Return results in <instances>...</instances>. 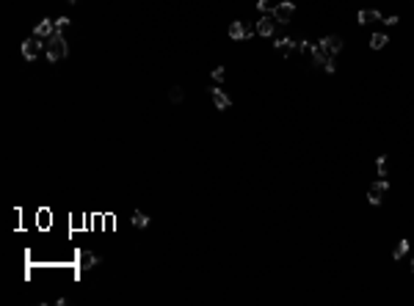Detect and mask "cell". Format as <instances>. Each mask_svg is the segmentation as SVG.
I'll return each instance as SVG.
<instances>
[{"label": "cell", "mask_w": 414, "mask_h": 306, "mask_svg": "<svg viewBox=\"0 0 414 306\" xmlns=\"http://www.w3.org/2000/svg\"><path fill=\"white\" fill-rule=\"evenodd\" d=\"M133 226H138V229H147V226H149V215H144L141 210H135V213H133Z\"/></svg>", "instance_id": "12"}, {"label": "cell", "mask_w": 414, "mask_h": 306, "mask_svg": "<svg viewBox=\"0 0 414 306\" xmlns=\"http://www.w3.org/2000/svg\"><path fill=\"white\" fill-rule=\"evenodd\" d=\"M229 39H243V20L229 25Z\"/></svg>", "instance_id": "14"}, {"label": "cell", "mask_w": 414, "mask_h": 306, "mask_svg": "<svg viewBox=\"0 0 414 306\" xmlns=\"http://www.w3.org/2000/svg\"><path fill=\"white\" fill-rule=\"evenodd\" d=\"M381 22H384V25H398V14H389V17H384V20H381Z\"/></svg>", "instance_id": "22"}, {"label": "cell", "mask_w": 414, "mask_h": 306, "mask_svg": "<svg viewBox=\"0 0 414 306\" xmlns=\"http://www.w3.org/2000/svg\"><path fill=\"white\" fill-rule=\"evenodd\" d=\"M207 91H210V97H213V102H216V108H218V111H226V108L232 105V99L226 97V94H224L221 89H216V86H213V89H207Z\"/></svg>", "instance_id": "11"}, {"label": "cell", "mask_w": 414, "mask_h": 306, "mask_svg": "<svg viewBox=\"0 0 414 306\" xmlns=\"http://www.w3.org/2000/svg\"><path fill=\"white\" fill-rule=\"evenodd\" d=\"M406 251H409V240H406V237H403V240H400V243L395 245L392 257H395V259H403V257H406Z\"/></svg>", "instance_id": "15"}, {"label": "cell", "mask_w": 414, "mask_h": 306, "mask_svg": "<svg viewBox=\"0 0 414 306\" xmlns=\"http://www.w3.org/2000/svg\"><path fill=\"white\" fill-rule=\"evenodd\" d=\"M169 99H171V102H174V105H180V102H183V99H185L183 89H180V86H171V91H169Z\"/></svg>", "instance_id": "17"}, {"label": "cell", "mask_w": 414, "mask_h": 306, "mask_svg": "<svg viewBox=\"0 0 414 306\" xmlns=\"http://www.w3.org/2000/svg\"><path fill=\"white\" fill-rule=\"evenodd\" d=\"M386 188H389V182H386V180L373 182V185H370V190H367V202H370L373 207H379V204L384 202V193H386Z\"/></svg>", "instance_id": "4"}, {"label": "cell", "mask_w": 414, "mask_h": 306, "mask_svg": "<svg viewBox=\"0 0 414 306\" xmlns=\"http://www.w3.org/2000/svg\"><path fill=\"white\" fill-rule=\"evenodd\" d=\"M356 20H359V25H373V22H381L384 17H381L376 8H362L356 14Z\"/></svg>", "instance_id": "10"}, {"label": "cell", "mask_w": 414, "mask_h": 306, "mask_svg": "<svg viewBox=\"0 0 414 306\" xmlns=\"http://www.w3.org/2000/svg\"><path fill=\"white\" fill-rule=\"evenodd\" d=\"M376 171H379V177H386V157L381 154L379 163H376Z\"/></svg>", "instance_id": "19"}, {"label": "cell", "mask_w": 414, "mask_h": 306, "mask_svg": "<svg viewBox=\"0 0 414 306\" xmlns=\"http://www.w3.org/2000/svg\"><path fill=\"white\" fill-rule=\"evenodd\" d=\"M224 77H226V69H224V66H216V69H213V80H216V83H221Z\"/></svg>", "instance_id": "20"}, {"label": "cell", "mask_w": 414, "mask_h": 306, "mask_svg": "<svg viewBox=\"0 0 414 306\" xmlns=\"http://www.w3.org/2000/svg\"><path fill=\"white\" fill-rule=\"evenodd\" d=\"M386 44H389V39H386V33H376V36L370 39V47H373V50H384Z\"/></svg>", "instance_id": "13"}, {"label": "cell", "mask_w": 414, "mask_h": 306, "mask_svg": "<svg viewBox=\"0 0 414 306\" xmlns=\"http://www.w3.org/2000/svg\"><path fill=\"white\" fill-rule=\"evenodd\" d=\"M42 50H47V42H44V39H39V36H31V39H25V42H22V56L28 58V61L39 58V53H42Z\"/></svg>", "instance_id": "2"}, {"label": "cell", "mask_w": 414, "mask_h": 306, "mask_svg": "<svg viewBox=\"0 0 414 306\" xmlns=\"http://www.w3.org/2000/svg\"><path fill=\"white\" fill-rule=\"evenodd\" d=\"M318 44H320V47L326 50V53H329L331 58H334V56L340 53V50H343V39H340V36H323V39H320Z\"/></svg>", "instance_id": "6"}, {"label": "cell", "mask_w": 414, "mask_h": 306, "mask_svg": "<svg viewBox=\"0 0 414 306\" xmlns=\"http://www.w3.org/2000/svg\"><path fill=\"white\" fill-rule=\"evenodd\" d=\"M412 273H414V259H412Z\"/></svg>", "instance_id": "23"}, {"label": "cell", "mask_w": 414, "mask_h": 306, "mask_svg": "<svg viewBox=\"0 0 414 306\" xmlns=\"http://www.w3.org/2000/svg\"><path fill=\"white\" fill-rule=\"evenodd\" d=\"M53 33H56V20H42L33 28V36H39V39H44V42H47Z\"/></svg>", "instance_id": "9"}, {"label": "cell", "mask_w": 414, "mask_h": 306, "mask_svg": "<svg viewBox=\"0 0 414 306\" xmlns=\"http://www.w3.org/2000/svg\"><path fill=\"white\" fill-rule=\"evenodd\" d=\"M97 262H99V257L94 251H80V254H77V268H80V271H92Z\"/></svg>", "instance_id": "8"}, {"label": "cell", "mask_w": 414, "mask_h": 306, "mask_svg": "<svg viewBox=\"0 0 414 306\" xmlns=\"http://www.w3.org/2000/svg\"><path fill=\"white\" fill-rule=\"evenodd\" d=\"M276 25H279V22L274 20V14H262L260 22H257V33L260 36H274Z\"/></svg>", "instance_id": "7"}, {"label": "cell", "mask_w": 414, "mask_h": 306, "mask_svg": "<svg viewBox=\"0 0 414 306\" xmlns=\"http://www.w3.org/2000/svg\"><path fill=\"white\" fill-rule=\"evenodd\" d=\"M257 33V22H246L243 20V39H252Z\"/></svg>", "instance_id": "18"}, {"label": "cell", "mask_w": 414, "mask_h": 306, "mask_svg": "<svg viewBox=\"0 0 414 306\" xmlns=\"http://www.w3.org/2000/svg\"><path fill=\"white\" fill-rule=\"evenodd\" d=\"M276 6H279V3H274V0H257V8H260L262 14H274Z\"/></svg>", "instance_id": "16"}, {"label": "cell", "mask_w": 414, "mask_h": 306, "mask_svg": "<svg viewBox=\"0 0 414 306\" xmlns=\"http://www.w3.org/2000/svg\"><path fill=\"white\" fill-rule=\"evenodd\" d=\"M274 47H276V53H279L282 58H287V56H293L295 50H298V42L290 39V36H282V39H276V42H274Z\"/></svg>", "instance_id": "5"}, {"label": "cell", "mask_w": 414, "mask_h": 306, "mask_svg": "<svg viewBox=\"0 0 414 306\" xmlns=\"http://www.w3.org/2000/svg\"><path fill=\"white\" fill-rule=\"evenodd\" d=\"M69 3H77V0H69Z\"/></svg>", "instance_id": "24"}, {"label": "cell", "mask_w": 414, "mask_h": 306, "mask_svg": "<svg viewBox=\"0 0 414 306\" xmlns=\"http://www.w3.org/2000/svg\"><path fill=\"white\" fill-rule=\"evenodd\" d=\"M69 17H58V20H56V31H64V28H69Z\"/></svg>", "instance_id": "21"}, {"label": "cell", "mask_w": 414, "mask_h": 306, "mask_svg": "<svg viewBox=\"0 0 414 306\" xmlns=\"http://www.w3.org/2000/svg\"><path fill=\"white\" fill-rule=\"evenodd\" d=\"M44 56H47L50 63H58V61H64V58L69 56V44H66V39H64L61 31H56V33L47 39V50H44Z\"/></svg>", "instance_id": "1"}, {"label": "cell", "mask_w": 414, "mask_h": 306, "mask_svg": "<svg viewBox=\"0 0 414 306\" xmlns=\"http://www.w3.org/2000/svg\"><path fill=\"white\" fill-rule=\"evenodd\" d=\"M295 17V6L290 3V0H282L279 6L274 8V20L279 22V25H287V22H293Z\"/></svg>", "instance_id": "3"}]
</instances>
